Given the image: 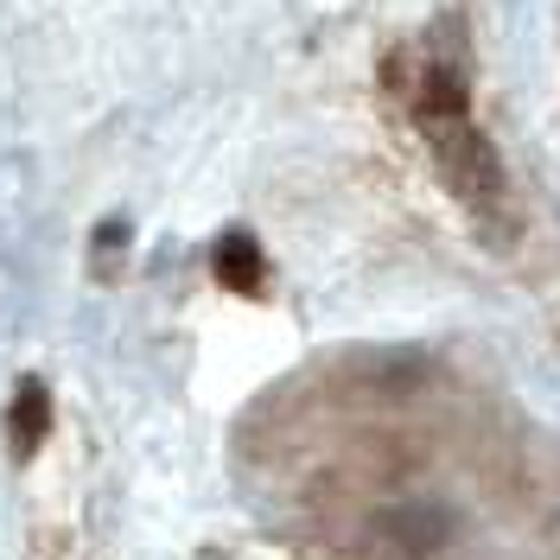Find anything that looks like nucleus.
<instances>
[{
  "mask_svg": "<svg viewBox=\"0 0 560 560\" xmlns=\"http://www.w3.org/2000/svg\"><path fill=\"white\" fill-rule=\"evenodd\" d=\"M388 77H395L401 103L415 108V121H420V135H427V147H433L446 185H453L471 210H490L503 198V166H497L490 140L478 135V121H471L465 65H458L453 51H440V45H415V51H401V58L388 65Z\"/></svg>",
  "mask_w": 560,
  "mask_h": 560,
  "instance_id": "nucleus-1",
  "label": "nucleus"
},
{
  "mask_svg": "<svg viewBox=\"0 0 560 560\" xmlns=\"http://www.w3.org/2000/svg\"><path fill=\"white\" fill-rule=\"evenodd\" d=\"M388 535H395L408 555H427V548L446 535V523H433L427 510H395V516H388Z\"/></svg>",
  "mask_w": 560,
  "mask_h": 560,
  "instance_id": "nucleus-4",
  "label": "nucleus"
},
{
  "mask_svg": "<svg viewBox=\"0 0 560 560\" xmlns=\"http://www.w3.org/2000/svg\"><path fill=\"white\" fill-rule=\"evenodd\" d=\"M7 433H13V453L33 458L38 440L51 433V395L38 383H20V395H13V408H7Z\"/></svg>",
  "mask_w": 560,
  "mask_h": 560,
  "instance_id": "nucleus-3",
  "label": "nucleus"
},
{
  "mask_svg": "<svg viewBox=\"0 0 560 560\" xmlns=\"http://www.w3.org/2000/svg\"><path fill=\"white\" fill-rule=\"evenodd\" d=\"M210 268H217V280L230 293H261V280H268V261H261L255 236H223L217 255H210Z\"/></svg>",
  "mask_w": 560,
  "mask_h": 560,
  "instance_id": "nucleus-2",
  "label": "nucleus"
}]
</instances>
